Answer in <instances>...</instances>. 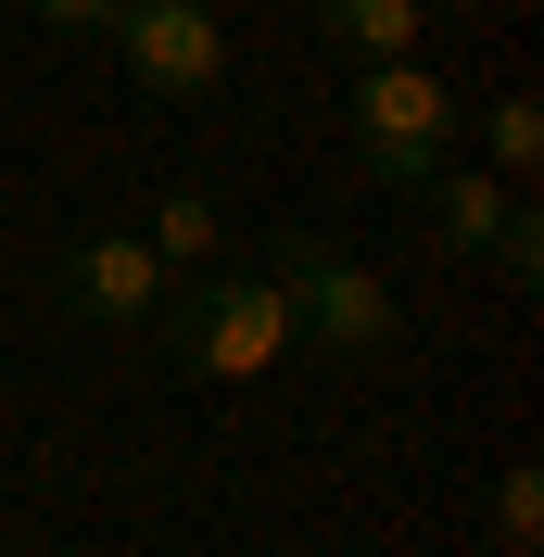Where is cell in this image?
<instances>
[{
    "label": "cell",
    "mask_w": 544,
    "mask_h": 557,
    "mask_svg": "<svg viewBox=\"0 0 544 557\" xmlns=\"http://www.w3.org/2000/svg\"><path fill=\"white\" fill-rule=\"evenodd\" d=\"M494 545H507V557H532V545H544V469H532V456L494 482Z\"/></svg>",
    "instance_id": "obj_10"
},
{
    "label": "cell",
    "mask_w": 544,
    "mask_h": 557,
    "mask_svg": "<svg viewBox=\"0 0 544 557\" xmlns=\"http://www.w3.org/2000/svg\"><path fill=\"white\" fill-rule=\"evenodd\" d=\"M114 64H127L139 102H215V76H228V26H215V0H114Z\"/></svg>",
    "instance_id": "obj_4"
},
{
    "label": "cell",
    "mask_w": 544,
    "mask_h": 557,
    "mask_svg": "<svg viewBox=\"0 0 544 557\" xmlns=\"http://www.w3.org/2000/svg\"><path fill=\"white\" fill-rule=\"evenodd\" d=\"M26 13L64 38V51H102V38H114V0H26Z\"/></svg>",
    "instance_id": "obj_11"
},
{
    "label": "cell",
    "mask_w": 544,
    "mask_h": 557,
    "mask_svg": "<svg viewBox=\"0 0 544 557\" xmlns=\"http://www.w3.org/2000/svg\"><path fill=\"white\" fill-rule=\"evenodd\" d=\"M51 305H64L76 330H152V305H165V253L139 242V228H89V242L64 253V278H51Z\"/></svg>",
    "instance_id": "obj_5"
},
{
    "label": "cell",
    "mask_w": 544,
    "mask_h": 557,
    "mask_svg": "<svg viewBox=\"0 0 544 557\" xmlns=\"http://www.w3.org/2000/svg\"><path fill=\"white\" fill-rule=\"evenodd\" d=\"M139 242L165 253V267H215V242H228V228H215V203H203V190H165V203H152V228H139Z\"/></svg>",
    "instance_id": "obj_9"
},
{
    "label": "cell",
    "mask_w": 544,
    "mask_h": 557,
    "mask_svg": "<svg viewBox=\"0 0 544 557\" xmlns=\"http://www.w3.org/2000/svg\"><path fill=\"white\" fill-rule=\"evenodd\" d=\"M418 215H431L418 242H431L443 267H469V253H494V242H507L519 190H507L494 165H431V177H418Z\"/></svg>",
    "instance_id": "obj_6"
},
{
    "label": "cell",
    "mask_w": 544,
    "mask_h": 557,
    "mask_svg": "<svg viewBox=\"0 0 544 557\" xmlns=\"http://www.w3.org/2000/svg\"><path fill=\"white\" fill-rule=\"evenodd\" d=\"M355 165L380 177V190H418L431 165H456V139H469V102H456V76L418 64V51H393V64H355Z\"/></svg>",
    "instance_id": "obj_2"
},
{
    "label": "cell",
    "mask_w": 544,
    "mask_h": 557,
    "mask_svg": "<svg viewBox=\"0 0 544 557\" xmlns=\"http://www.w3.org/2000/svg\"><path fill=\"white\" fill-rule=\"evenodd\" d=\"M267 278L292 292V355L368 368V355L393 343V278H368L330 228H267Z\"/></svg>",
    "instance_id": "obj_3"
},
{
    "label": "cell",
    "mask_w": 544,
    "mask_h": 557,
    "mask_svg": "<svg viewBox=\"0 0 544 557\" xmlns=\"http://www.w3.org/2000/svg\"><path fill=\"white\" fill-rule=\"evenodd\" d=\"M481 267H494V278H519V292H532V278H544V215L519 203V215H507V242L481 253Z\"/></svg>",
    "instance_id": "obj_12"
},
{
    "label": "cell",
    "mask_w": 544,
    "mask_h": 557,
    "mask_svg": "<svg viewBox=\"0 0 544 557\" xmlns=\"http://www.w3.org/2000/svg\"><path fill=\"white\" fill-rule=\"evenodd\" d=\"M317 38L355 51V64H393V51L431 38V0H317Z\"/></svg>",
    "instance_id": "obj_7"
},
{
    "label": "cell",
    "mask_w": 544,
    "mask_h": 557,
    "mask_svg": "<svg viewBox=\"0 0 544 557\" xmlns=\"http://www.w3.org/2000/svg\"><path fill=\"white\" fill-rule=\"evenodd\" d=\"M481 165L507 177V190H519V177L544 165V102H532V89H507V102L481 114Z\"/></svg>",
    "instance_id": "obj_8"
},
{
    "label": "cell",
    "mask_w": 544,
    "mask_h": 557,
    "mask_svg": "<svg viewBox=\"0 0 544 557\" xmlns=\"http://www.w3.org/2000/svg\"><path fill=\"white\" fill-rule=\"evenodd\" d=\"M152 343H165L177 381H267L292 355V292L267 267H190V278H165Z\"/></svg>",
    "instance_id": "obj_1"
}]
</instances>
